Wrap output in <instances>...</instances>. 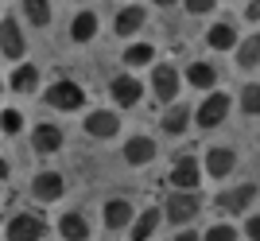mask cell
<instances>
[{
	"label": "cell",
	"instance_id": "1f68e13d",
	"mask_svg": "<svg viewBox=\"0 0 260 241\" xmlns=\"http://www.w3.org/2000/svg\"><path fill=\"white\" fill-rule=\"evenodd\" d=\"M249 237L260 241V214H256V218H249Z\"/></svg>",
	"mask_w": 260,
	"mask_h": 241
},
{
	"label": "cell",
	"instance_id": "e0dca14e",
	"mask_svg": "<svg viewBox=\"0 0 260 241\" xmlns=\"http://www.w3.org/2000/svg\"><path fill=\"white\" fill-rule=\"evenodd\" d=\"M159 222H163V210H155V206H148L140 214V218H132V241H148L155 230H159Z\"/></svg>",
	"mask_w": 260,
	"mask_h": 241
},
{
	"label": "cell",
	"instance_id": "9c48e42d",
	"mask_svg": "<svg viewBox=\"0 0 260 241\" xmlns=\"http://www.w3.org/2000/svg\"><path fill=\"white\" fill-rule=\"evenodd\" d=\"M152 89H155V98H159V101L171 105L175 94H179V70H175L171 63H159V66H155V74H152Z\"/></svg>",
	"mask_w": 260,
	"mask_h": 241
},
{
	"label": "cell",
	"instance_id": "7a4b0ae2",
	"mask_svg": "<svg viewBox=\"0 0 260 241\" xmlns=\"http://www.w3.org/2000/svg\"><path fill=\"white\" fill-rule=\"evenodd\" d=\"M47 105H51V109H62V113H70V109H82V105H86V89L78 86V82H51V86H47Z\"/></svg>",
	"mask_w": 260,
	"mask_h": 241
},
{
	"label": "cell",
	"instance_id": "e575fe53",
	"mask_svg": "<svg viewBox=\"0 0 260 241\" xmlns=\"http://www.w3.org/2000/svg\"><path fill=\"white\" fill-rule=\"evenodd\" d=\"M155 4H159V8H171V4H179V0H155Z\"/></svg>",
	"mask_w": 260,
	"mask_h": 241
},
{
	"label": "cell",
	"instance_id": "ac0fdd59",
	"mask_svg": "<svg viewBox=\"0 0 260 241\" xmlns=\"http://www.w3.org/2000/svg\"><path fill=\"white\" fill-rule=\"evenodd\" d=\"M58 233H62L66 241H86L89 237V222L78 214V210H70V214H62V222H58Z\"/></svg>",
	"mask_w": 260,
	"mask_h": 241
},
{
	"label": "cell",
	"instance_id": "8fae6325",
	"mask_svg": "<svg viewBox=\"0 0 260 241\" xmlns=\"http://www.w3.org/2000/svg\"><path fill=\"white\" fill-rule=\"evenodd\" d=\"M233 167H237V152H233V148H225V144H214V148L206 152V171H210L214 179H225Z\"/></svg>",
	"mask_w": 260,
	"mask_h": 241
},
{
	"label": "cell",
	"instance_id": "6da1fadb",
	"mask_svg": "<svg viewBox=\"0 0 260 241\" xmlns=\"http://www.w3.org/2000/svg\"><path fill=\"white\" fill-rule=\"evenodd\" d=\"M198 210H202V202H198L194 191H175V195L163 202V222H171V226H186L190 218H198Z\"/></svg>",
	"mask_w": 260,
	"mask_h": 241
},
{
	"label": "cell",
	"instance_id": "5bb4252c",
	"mask_svg": "<svg viewBox=\"0 0 260 241\" xmlns=\"http://www.w3.org/2000/svg\"><path fill=\"white\" fill-rule=\"evenodd\" d=\"M132 218H136V210H132L128 198H109L105 202V226L109 230H124V226H132Z\"/></svg>",
	"mask_w": 260,
	"mask_h": 241
},
{
	"label": "cell",
	"instance_id": "d4e9b609",
	"mask_svg": "<svg viewBox=\"0 0 260 241\" xmlns=\"http://www.w3.org/2000/svg\"><path fill=\"white\" fill-rule=\"evenodd\" d=\"M23 16H27L35 27H47V23H51V0H23Z\"/></svg>",
	"mask_w": 260,
	"mask_h": 241
},
{
	"label": "cell",
	"instance_id": "5b68a950",
	"mask_svg": "<svg viewBox=\"0 0 260 241\" xmlns=\"http://www.w3.org/2000/svg\"><path fill=\"white\" fill-rule=\"evenodd\" d=\"M0 51L16 63V58H23V51H27V43H23V32L20 23H16V16H4L0 20Z\"/></svg>",
	"mask_w": 260,
	"mask_h": 241
},
{
	"label": "cell",
	"instance_id": "4fadbf2b",
	"mask_svg": "<svg viewBox=\"0 0 260 241\" xmlns=\"http://www.w3.org/2000/svg\"><path fill=\"white\" fill-rule=\"evenodd\" d=\"M155 160V140L152 136H132L128 144H124V164L128 167H144Z\"/></svg>",
	"mask_w": 260,
	"mask_h": 241
},
{
	"label": "cell",
	"instance_id": "603a6c76",
	"mask_svg": "<svg viewBox=\"0 0 260 241\" xmlns=\"http://www.w3.org/2000/svg\"><path fill=\"white\" fill-rule=\"evenodd\" d=\"M35 86H39V70L35 66H16L12 70V89L16 94H35Z\"/></svg>",
	"mask_w": 260,
	"mask_h": 241
},
{
	"label": "cell",
	"instance_id": "9a60e30c",
	"mask_svg": "<svg viewBox=\"0 0 260 241\" xmlns=\"http://www.w3.org/2000/svg\"><path fill=\"white\" fill-rule=\"evenodd\" d=\"M31 148L39 156H54L58 148H62V129H58V125H39L35 136H31Z\"/></svg>",
	"mask_w": 260,
	"mask_h": 241
},
{
	"label": "cell",
	"instance_id": "d6986e66",
	"mask_svg": "<svg viewBox=\"0 0 260 241\" xmlns=\"http://www.w3.org/2000/svg\"><path fill=\"white\" fill-rule=\"evenodd\" d=\"M98 35V16L93 12H78L74 20H70V39L74 43H89Z\"/></svg>",
	"mask_w": 260,
	"mask_h": 241
},
{
	"label": "cell",
	"instance_id": "2e32d148",
	"mask_svg": "<svg viewBox=\"0 0 260 241\" xmlns=\"http://www.w3.org/2000/svg\"><path fill=\"white\" fill-rule=\"evenodd\" d=\"M163 132H167V136H183L186 129H190V109H186L183 101H171V109L163 113Z\"/></svg>",
	"mask_w": 260,
	"mask_h": 241
},
{
	"label": "cell",
	"instance_id": "52a82bcc",
	"mask_svg": "<svg viewBox=\"0 0 260 241\" xmlns=\"http://www.w3.org/2000/svg\"><path fill=\"white\" fill-rule=\"evenodd\" d=\"M225 113H229V98L225 94H210V98L194 109V120L202 125V129H214V125L225 120Z\"/></svg>",
	"mask_w": 260,
	"mask_h": 241
},
{
	"label": "cell",
	"instance_id": "ba28073f",
	"mask_svg": "<svg viewBox=\"0 0 260 241\" xmlns=\"http://www.w3.org/2000/svg\"><path fill=\"white\" fill-rule=\"evenodd\" d=\"M109 94H113V101H117L120 109H128V105L140 101L144 86H140V78H132V74H117L113 82H109Z\"/></svg>",
	"mask_w": 260,
	"mask_h": 241
},
{
	"label": "cell",
	"instance_id": "3957f363",
	"mask_svg": "<svg viewBox=\"0 0 260 241\" xmlns=\"http://www.w3.org/2000/svg\"><path fill=\"white\" fill-rule=\"evenodd\" d=\"M43 233H47V222L35 218V214H27V210H20V214H12V218H8L4 237H8V241H39Z\"/></svg>",
	"mask_w": 260,
	"mask_h": 241
},
{
	"label": "cell",
	"instance_id": "d6a6232c",
	"mask_svg": "<svg viewBox=\"0 0 260 241\" xmlns=\"http://www.w3.org/2000/svg\"><path fill=\"white\" fill-rule=\"evenodd\" d=\"M175 241H202V233H194V230H186V233H179Z\"/></svg>",
	"mask_w": 260,
	"mask_h": 241
},
{
	"label": "cell",
	"instance_id": "44dd1931",
	"mask_svg": "<svg viewBox=\"0 0 260 241\" xmlns=\"http://www.w3.org/2000/svg\"><path fill=\"white\" fill-rule=\"evenodd\" d=\"M186 82L194 89H214L217 82V66L214 63H190V70H186Z\"/></svg>",
	"mask_w": 260,
	"mask_h": 241
},
{
	"label": "cell",
	"instance_id": "cb8c5ba5",
	"mask_svg": "<svg viewBox=\"0 0 260 241\" xmlns=\"http://www.w3.org/2000/svg\"><path fill=\"white\" fill-rule=\"evenodd\" d=\"M237 66H245V70L260 66V35H249V39L237 47Z\"/></svg>",
	"mask_w": 260,
	"mask_h": 241
},
{
	"label": "cell",
	"instance_id": "7402d4cb",
	"mask_svg": "<svg viewBox=\"0 0 260 241\" xmlns=\"http://www.w3.org/2000/svg\"><path fill=\"white\" fill-rule=\"evenodd\" d=\"M206 43L214 51H229V47H237V32H233V23H214L206 32Z\"/></svg>",
	"mask_w": 260,
	"mask_h": 241
},
{
	"label": "cell",
	"instance_id": "83f0119b",
	"mask_svg": "<svg viewBox=\"0 0 260 241\" xmlns=\"http://www.w3.org/2000/svg\"><path fill=\"white\" fill-rule=\"evenodd\" d=\"M20 129H23V113L20 109H4L0 113V132H4V136H16Z\"/></svg>",
	"mask_w": 260,
	"mask_h": 241
},
{
	"label": "cell",
	"instance_id": "836d02e7",
	"mask_svg": "<svg viewBox=\"0 0 260 241\" xmlns=\"http://www.w3.org/2000/svg\"><path fill=\"white\" fill-rule=\"evenodd\" d=\"M0 179H8V160L0 156Z\"/></svg>",
	"mask_w": 260,
	"mask_h": 241
},
{
	"label": "cell",
	"instance_id": "4dcf8cb0",
	"mask_svg": "<svg viewBox=\"0 0 260 241\" xmlns=\"http://www.w3.org/2000/svg\"><path fill=\"white\" fill-rule=\"evenodd\" d=\"M245 20H260V0H249V8H245Z\"/></svg>",
	"mask_w": 260,
	"mask_h": 241
},
{
	"label": "cell",
	"instance_id": "30bf717a",
	"mask_svg": "<svg viewBox=\"0 0 260 241\" xmlns=\"http://www.w3.org/2000/svg\"><path fill=\"white\" fill-rule=\"evenodd\" d=\"M86 132L93 136V140H109V136H117L120 132V117L109 109H93L86 117Z\"/></svg>",
	"mask_w": 260,
	"mask_h": 241
},
{
	"label": "cell",
	"instance_id": "f1b7e54d",
	"mask_svg": "<svg viewBox=\"0 0 260 241\" xmlns=\"http://www.w3.org/2000/svg\"><path fill=\"white\" fill-rule=\"evenodd\" d=\"M202 241H237V230L233 226H210Z\"/></svg>",
	"mask_w": 260,
	"mask_h": 241
},
{
	"label": "cell",
	"instance_id": "4316f807",
	"mask_svg": "<svg viewBox=\"0 0 260 241\" xmlns=\"http://www.w3.org/2000/svg\"><path fill=\"white\" fill-rule=\"evenodd\" d=\"M241 109L249 113V117H260V82H249V86L241 89Z\"/></svg>",
	"mask_w": 260,
	"mask_h": 241
},
{
	"label": "cell",
	"instance_id": "ffe728a7",
	"mask_svg": "<svg viewBox=\"0 0 260 241\" xmlns=\"http://www.w3.org/2000/svg\"><path fill=\"white\" fill-rule=\"evenodd\" d=\"M144 8H136V4H128V8H120L117 12V35H136L144 27Z\"/></svg>",
	"mask_w": 260,
	"mask_h": 241
},
{
	"label": "cell",
	"instance_id": "484cf974",
	"mask_svg": "<svg viewBox=\"0 0 260 241\" xmlns=\"http://www.w3.org/2000/svg\"><path fill=\"white\" fill-rule=\"evenodd\" d=\"M155 58V47L152 43H132L128 51H124V63L128 66H148Z\"/></svg>",
	"mask_w": 260,
	"mask_h": 241
},
{
	"label": "cell",
	"instance_id": "7c38bea8",
	"mask_svg": "<svg viewBox=\"0 0 260 241\" xmlns=\"http://www.w3.org/2000/svg\"><path fill=\"white\" fill-rule=\"evenodd\" d=\"M198 160L194 156H179L175 160V167H171V187H179V191H194L198 187Z\"/></svg>",
	"mask_w": 260,
	"mask_h": 241
},
{
	"label": "cell",
	"instance_id": "277c9868",
	"mask_svg": "<svg viewBox=\"0 0 260 241\" xmlns=\"http://www.w3.org/2000/svg\"><path fill=\"white\" fill-rule=\"evenodd\" d=\"M31 195H35V202H58V198L66 195V179L58 175V171H39V175L31 179Z\"/></svg>",
	"mask_w": 260,
	"mask_h": 241
},
{
	"label": "cell",
	"instance_id": "f546056e",
	"mask_svg": "<svg viewBox=\"0 0 260 241\" xmlns=\"http://www.w3.org/2000/svg\"><path fill=\"white\" fill-rule=\"evenodd\" d=\"M183 8L190 12V16H206V12L217 8V0H183Z\"/></svg>",
	"mask_w": 260,
	"mask_h": 241
},
{
	"label": "cell",
	"instance_id": "8992f818",
	"mask_svg": "<svg viewBox=\"0 0 260 241\" xmlns=\"http://www.w3.org/2000/svg\"><path fill=\"white\" fill-rule=\"evenodd\" d=\"M252 198H256V183H241L233 191H221L217 195V206L225 210V214H245L252 206Z\"/></svg>",
	"mask_w": 260,
	"mask_h": 241
}]
</instances>
